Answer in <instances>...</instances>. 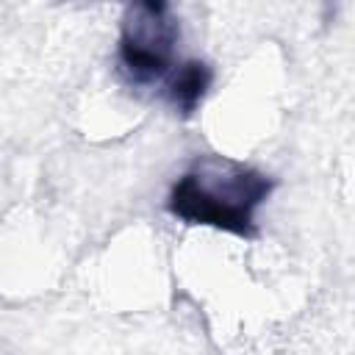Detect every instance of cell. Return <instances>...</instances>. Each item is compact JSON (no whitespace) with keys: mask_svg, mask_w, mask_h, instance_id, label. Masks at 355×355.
<instances>
[{"mask_svg":"<svg viewBox=\"0 0 355 355\" xmlns=\"http://www.w3.org/2000/svg\"><path fill=\"white\" fill-rule=\"evenodd\" d=\"M269 194V180L230 161H202L178 180L169 208L197 225H214L230 233H250L252 211Z\"/></svg>","mask_w":355,"mask_h":355,"instance_id":"obj_1","label":"cell"},{"mask_svg":"<svg viewBox=\"0 0 355 355\" xmlns=\"http://www.w3.org/2000/svg\"><path fill=\"white\" fill-rule=\"evenodd\" d=\"M178 39V25L169 8L161 3H144L128 11L119 58L125 72L136 83H150L161 78L172 61V47Z\"/></svg>","mask_w":355,"mask_h":355,"instance_id":"obj_2","label":"cell"},{"mask_svg":"<svg viewBox=\"0 0 355 355\" xmlns=\"http://www.w3.org/2000/svg\"><path fill=\"white\" fill-rule=\"evenodd\" d=\"M208 83H211L208 67L200 64V61H191V64L180 67L178 75L172 78V83H169V100L175 103V108L191 111V108L202 100Z\"/></svg>","mask_w":355,"mask_h":355,"instance_id":"obj_3","label":"cell"}]
</instances>
